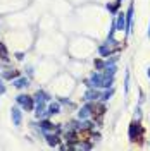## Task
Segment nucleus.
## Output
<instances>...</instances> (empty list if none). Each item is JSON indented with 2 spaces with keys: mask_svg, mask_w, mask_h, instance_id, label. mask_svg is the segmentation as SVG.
I'll return each instance as SVG.
<instances>
[{
  "mask_svg": "<svg viewBox=\"0 0 150 151\" xmlns=\"http://www.w3.org/2000/svg\"><path fill=\"white\" fill-rule=\"evenodd\" d=\"M88 137H90V132L88 131L79 132V141H88Z\"/></svg>",
  "mask_w": 150,
  "mask_h": 151,
  "instance_id": "nucleus-1",
  "label": "nucleus"
}]
</instances>
